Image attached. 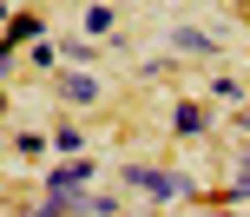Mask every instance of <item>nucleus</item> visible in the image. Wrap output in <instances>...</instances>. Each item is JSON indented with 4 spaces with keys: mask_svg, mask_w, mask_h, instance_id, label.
<instances>
[{
    "mask_svg": "<svg viewBox=\"0 0 250 217\" xmlns=\"http://www.w3.org/2000/svg\"><path fill=\"white\" fill-rule=\"evenodd\" d=\"M204 125H211V112H204V105H171V132H178V138H198Z\"/></svg>",
    "mask_w": 250,
    "mask_h": 217,
    "instance_id": "5",
    "label": "nucleus"
},
{
    "mask_svg": "<svg viewBox=\"0 0 250 217\" xmlns=\"http://www.w3.org/2000/svg\"><path fill=\"white\" fill-rule=\"evenodd\" d=\"M0 118H7V92H0Z\"/></svg>",
    "mask_w": 250,
    "mask_h": 217,
    "instance_id": "14",
    "label": "nucleus"
},
{
    "mask_svg": "<svg viewBox=\"0 0 250 217\" xmlns=\"http://www.w3.org/2000/svg\"><path fill=\"white\" fill-rule=\"evenodd\" d=\"M7 13H13V7H7V0H0V26H7Z\"/></svg>",
    "mask_w": 250,
    "mask_h": 217,
    "instance_id": "13",
    "label": "nucleus"
},
{
    "mask_svg": "<svg viewBox=\"0 0 250 217\" xmlns=\"http://www.w3.org/2000/svg\"><path fill=\"white\" fill-rule=\"evenodd\" d=\"M125 184L145 197H158V204H171V197H198V184L185 178V171H158V165H125Z\"/></svg>",
    "mask_w": 250,
    "mask_h": 217,
    "instance_id": "1",
    "label": "nucleus"
},
{
    "mask_svg": "<svg viewBox=\"0 0 250 217\" xmlns=\"http://www.w3.org/2000/svg\"><path fill=\"white\" fill-rule=\"evenodd\" d=\"M53 145H60L66 158H79V152H86V132H79V125H60V132H53Z\"/></svg>",
    "mask_w": 250,
    "mask_h": 217,
    "instance_id": "11",
    "label": "nucleus"
},
{
    "mask_svg": "<svg viewBox=\"0 0 250 217\" xmlns=\"http://www.w3.org/2000/svg\"><path fill=\"white\" fill-rule=\"evenodd\" d=\"M132 217H158V211H132Z\"/></svg>",
    "mask_w": 250,
    "mask_h": 217,
    "instance_id": "15",
    "label": "nucleus"
},
{
    "mask_svg": "<svg viewBox=\"0 0 250 217\" xmlns=\"http://www.w3.org/2000/svg\"><path fill=\"white\" fill-rule=\"evenodd\" d=\"M60 92H66V105H92V99H99V79H92L86 66H66V73H60Z\"/></svg>",
    "mask_w": 250,
    "mask_h": 217,
    "instance_id": "2",
    "label": "nucleus"
},
{
    "mask_svg": "<svg viewBox=\"0 0 250 217\" xmlns=\"http://www.w3.org/2000/svg\"><path fill=\"white\" fill-rule=\"evenodd\" d=\"M112 26H119V13L105 7V0H92V7H86V33L99 39V33H112Z\"/></svg>",
    "mask_w": 250,
    "mask_h": 217,
    "instance_id": "9",
    "label": "nucleus"
},
{
    "mask_svg": "<svg viewBox=\"0 0 250 217\" xmlns=\"http://www.w3.org/2000/svg\"><path fill=\"white\" fill-rule=\"evenodd\" d=\"M0 211H7V204H0Z\"/></svg>",
    "mask_w": 250,
    "mask_h": 217,
    "instance_id": "17",
    "label": "nucleus"
},
{
    "mask_svg": "<svg viewBox=\"0 0 250 217\" xmlns=\"http://www.w3.org/2000/svg\"><path fill=\"white\" fill-rule=\"evenodd\" d=\"M171 53H185V59H211L217 39H211V33H198V26H178V33H171Z\"/></svg>",
    "mask_w": 250,
    "mask_h": 217,
    "instance_id": "3",
    "label": "nucleus"
},
{
    "mask_svg": "<svg viewBox=\"0 0 250 217\" xmlns=\"http://www.w3.org/2000/svg\"><path fill=\"white\" fill-rule=\"evenodd\" d=\"M60 59H66V53H60V39H46V33H40V39H33V53H26V66H33V73H53Z\"/></svg>",
    "mask_w": 250,
    "mask_h": 217,
    "instance_id": "6",
    "label": "nucleus"
},
{
    "mask_svg": "<svg viewBox=\"0 0 250 217\" xmlns=\"http://www.w3.org/2000/svg\"><path fill=\"white\" fill-rule=\"evenodd\" d=\"M211 92H217L224 105H250V86H244V79H230V73H217V79H211Z\"/></svg>",
    "mask_w": 250,
    "mask_h": 217,
    "instance_id": "7",
    "label": "nucleus"
},
{
    "mask_svg": "<svg viewBox=\"0 0 250 217\" xmlns=\"http://www.w3.org/2000/svg\"><path fill=\"white\" fill-rule=\"evenodd\" d=\"M60 53H66V66H92V59H99L105 46H99V39H66Z\"/></svg>",
    "mask_w": 250,
    "mask_h": 217,
    "instance_id": "8",
    "label": "nucleus"
},
{
    "mask_svg": "<svg viewBox=\"0 0 250 217\" xmlns=\"http://www.w3.org/2000/svg\"><path fill=\"white\" fill-rule=\"evenodd\" d=\"M20 217H40V204H33V211H20Z\"/></svg>",
    "mask_w": 250,
    "mask_h": 217,
    "instance_id": "16",
    "label": "nucleus"
},
{
    "mask_svg": "<svg viewBox=\"0 0 250 217\" xmlns=\"http://www.w3.org/2000/svg\"><path fill=\"white\" fill-rule=\"evenodd\" d=\"M40 33H46V26H40V13H7V33H0V39H7V46H33Z\"/></svg>",
    "mask_w": 250,
    "mask_h": 217,
    "instance_id": "4",
    "label": "nucleus"
},
{
    "mask_svg": "<svg viewBox=\"0 0 250 217\" xmlns=\"http://www.w3.org/2000/svg\"><path fill=\"white\" fill-rule=\"evenodd\" d=\"M13 53H20V46H7V39H0V86H7V73H13Z\"/></svg>",
    "mask_w": 250,
    "mask_h": 217,
    "instance_id": "12",
    "label": "nucleus"
},
{
    "mask_svg": "<svg viewBox=\"0 0 250 217\" xmlns=\"http://www.w3.org/2000/svg\"><path fill=\"white\" fill-rule=\"evenodd\" d=\"M237 197H250V152L237 158V171H230V184H224V204H237Z\"/></svg>",
    "mask_w": 250,
    "mask_h": 217,
    "instance_id": "10",
    "label": "nucleus"
}]
</instances>
